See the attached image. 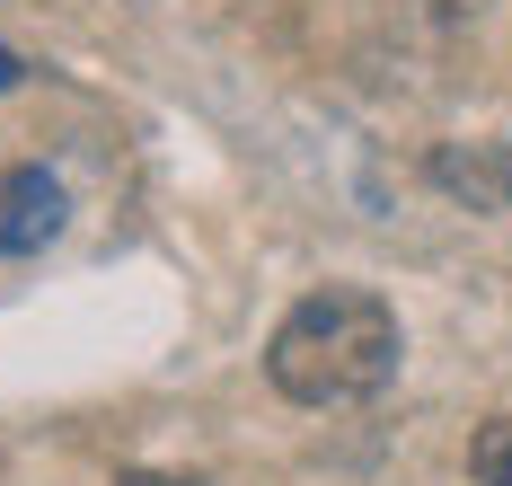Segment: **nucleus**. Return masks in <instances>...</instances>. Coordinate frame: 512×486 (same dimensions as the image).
<instances>
[{
	"mask_svg": "<svg viewBox=\"0 0 512 486\" xmlns=\"http://www.w3.org/2000/svg\"><path fill=\"white\" fill-rule=\"evenodd\" d=\"M265 372L301 407H354L371 389H389V372H398V310L380 292L327 283V292H309L301 310L274 327Z\"/></svg>",
	"mask_w": 512,
	"mask_h": 486,
	"instance_id": "nucleus-1",
	"label": "nucleus"
},
{
	"mask_svg": "<svg viewBox=\"0 0 512 486\" xmlns=\"http://www.w3.org/2000/svg\"><path fill=\"white\" fill-rule=\"evenodd\" d=\"M433 186L460 195L468 213H512V151L504 142H442L433 151Z\"/></svg>",
	"mask_w": 512,
	"mask_h": 486,
	"instance_id": "nucleus-2",
	"label": "nucleus"
},
{
	"mask_svg": "<svg viewBox=\"0 0 512 486\" xmlns=\"http://www.w3.org/2000/svg\"><path fill=\"white\" fill-rule=\"evenodd\" d=\"M62 230V186L45 168H9L0 177V257H36Z\"/></svg>",
	"mask_w": 512,
	"mask_h": 486,
	"instance_id": "nucleus-3",
	"label": "nucleus"
},
{
	"mask_svg": "<svg viewBox=\"0 0 512 486\" xmlns=\"http://www.w3.org/2000/svg\"><path fill=\"white\" fill-rule=\"evenodd\" d=\"M468 469H477L486 486H512V416L477 425V442H468Z\"/></svg>",
	"mask_w": 512,
	"mask_h": 486,
	"instance_id": "nucleus-4",
	"label": "nucleus"
},
{
	"mask_svg": "<svg viewBox=\"0 0 512 486\" xmlns=\"http://www.w3.org/2000/svg\"><path fill=\"white\" fill-rule=\"evenodd\" d=\"M124 486H204V478H168V469H133Z\"/></svg>",
	"mask_w": 512,
	"mask_h": 486,
	"instance_id": "nucleus-5",
	"label": "nucleus"
},
{
	"mask_svg": "<svg viewBox=\"0 0 512 486\" xmlns=\"http://www.w3.org/2000/svg\"><path fill=\"white\" fill-rule=\"evenodd\" d=\"M433 9H442V18H477L486 0H433Z\"/></svg>",
	"mask_w": 512,
	"mask_h": 486,
	"instance_id": "nucleus-6",
	"label": "nucleus"
},
{
	"mask_svg": "<svg viewBox=\"0 0 512 486\" xmlns=\"http://www.w3.org/2000/svg\"><path fill=\"white\" fill-rule=\"evenodd\" d=\"M0 89H18V54L9 45H0Z\"/></svg>",
	"mask_w": 512,
	"mask_h": 486,
	"instance_id": "nucleus-7",
	"label": "nucleus"
}]
</instances>
